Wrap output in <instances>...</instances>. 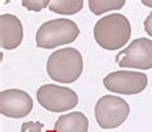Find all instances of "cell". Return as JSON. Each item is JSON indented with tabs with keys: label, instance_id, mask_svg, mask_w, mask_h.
Returning <instances> with one entry per match:
<instances>
[{
	"label": "cell",
	"instance_id": "1",
	"mask_svg": "<svg viewBox=\"0 0 152 132\" xmlns=\"http://www.w3.org/2000/svg\"><path fill=\"white\" fill-rule=\"evenodd\" d=\"M132 26L124 14H108L94 26V39L97 44L107 51H116L126 46L130 40Z\"/></svg>",
	"mask_w": 152,
	"mask_h": 132
},
{
	"label": "cell",
	"instance_id": "2",
	"mask_svg": "<svg viewBox=\"0 0 152 132\" xmlns=\"http://www.w3.org/2000/svg\"><path fill=\"white\" fill-rule=\"evenodd\" d=\"M84 69L83 56L75 48H62L49 56L47 61V71L53 80L68 84L80 78Z\"/></svg>",
	"mask_w": 152,
	"mask_h": 132
},
{
	"label": "cell",
	"instance_id": "3",
	"mask_svg": "<svg viewBox=\"0 0 152 132\" xmlns=\"http://www.w3.org/2000/svg\"><path fill=\"white\" fill-rule=\"evenodd\" d=\"M80 34L79 26L67 18H58L44 22L36 32V46L52 49L58 46L72 43Z\"/></svg>",
	"mask_w": 152,
	"mask_h": 132
},
{
	"label": "cell",
	"instance_id": "4",
	"mask_svg": "<svg viewBox=\"0 0 152 132\" xmlns=\"http://www.w3.org/2000/svg\"><path fill=\"white\" fill-rule=\"evenodd\" d=\"M130 114V106L121 97L107 95L101 97L94 108L96 120L103 130H112L121 126Z\"/></svg>",
	"mask_w": 152,
	"mask_h": 132
},
{
	"label": "cell",
	"instance_id": "5",
	"mask_svg": "<svg viewBox=\"0 0 152 132\" xmlns=\"http://www.w3.org/2000/svg\"><path fill=\"white\" fill-rule=\"evenodd\" d=\"M39 104L45 110L62 113L74 109L79 104V96L71 88L57 84H44L36 92Z\"/></svg>",
	"mask_w": 152,
	"mask_h": 132
},
{
	"label": "cell",
	"instance_id": "6",
	"mask_svg": "<svg viewBox=\"0 0 152 132\" xmlns=\"http://www.w3.org/2000/svg\"><path fill=\"white\" fill-rule=\"evenodd\" d=\"M121 67L148 70L152 67V40L148 38H139L133 40L125 49L120 51L115 58Z\"/></svg>",
	"mask_w": 152,
	"mask_h": 132
},
{
	"label": "cell",
	"instance_id": "7",
	"mask_svg": "<svg viewBox=\"0 0 152 132\" xmlns=\"http://www.w3.org/2000/svg\"><path fill=\"white\" fill-rule=\"evenodd\" d=\"M147 75L139 71H113L103 78L106 89L120 95H137L147 87Z\"/></svg>",
	"mask_w": 152,
	"mask_h": 132
},
{
	"label": "cell",
	"instance_id": "8",
	"mask_svg": "<svg viewBox=\"0 0 152 132\" xmlns=\"http://www.w3.org/2000/svg\"><path fill=\"white\" fill-rule=\"evenodd\" d=\"M32 110V99L22 89H4L0 93V113L8 118H23Z\"/></svg>",
	"mask_w": 152,
	"mask_h": 132
},
{
	"label": "cell",
	"instance_id": "9",
	"mask_svg": "<svg viewBox=\"0 0 152 132\" xmlns=\"http://www.w3.org/2000/svg\"><path fill=\"white\" fill-rule=\"evenodd\" d=\"M23 27L20 18L14 14L0 16V44L4 49H14L22 43Z\"/></svg>",
	"mask_w": 152,
	"mask_h": 132
},
{
	"label": "cell",
	"instance_id": "10",
	"mask_svg": "<svg viewBox=\"0 0 152 132\" xmlns=\"http://www.w3.org/2000/svg\"><path fill=\"white\" fill-rule=\"evenodd\" d=\"M89 120L81 111L61 115L54 123L53 132H88Z\"/></svg>",
	"mask_w": 152,
	"mask_h": 132
},
{
	"label": "cell",
	"instance_id": "11",
	"mask_svg": "<svg viewBox=\"0 0 152 132\" xmlns=\"http://www.w3.org/2000/svg\"><path fill=\"white\" fill-rule=\"evenodd\" d=\"M83 0H54L50 1L49 9L57 14H76L83 9Z\"/></svg>",
	"mask_w": 152,
	"mask_h": 132
},
{
	"label": "cell",
	"instance_id": "12",
	"mask_svg": "<svg viewBox=\"0 0 152 132\" xmlns=\"http://www.w3.org/2000/svg\"><path fill=\"white\" fill-rule=\"evenodd\" d=\"M88 4L90 12L96 16H99L110 10L121 9L125 5V1L124 0H89Z\"/></svg>",
	"mask_w": 152,
	"mask_h": 132
},
{
	"label": "cell",
	"instance_id": "13",
	"mask_svg": "<svg viewBox=\"0 0 152 132\" xmlns=\"http://www.w3.org/2000/svg\"><path fill=\"white\" fill-rule=\"evenodd\" d=\"M22 5L32 12H40L45 7H49V0H22Z\"/></svg>",
	"mask_w": 152,
	"mask_h": 132
},
{
	"label": "cell",
	"instance_id": "14",
	"mask_svg": "<svg viewBox=\"0 0 152 132\" xmlns=\"http://www.w3.org/2000/svg\"><path fill=\"white\" fill-rule=\"evenodd\" d=\"M43 130V123L40 122H26L22 124V132H41Z\"/></svg>",
	"mask_w": 152,
	"mask_h": 132
},
{
	"label": "cell",
	"instance_id": "15",
	"mask_svg": "<svg viewBox=\"0 0 152 132\" xmlns=\"http://www.w3.org/2000/svg\"><path fill=\"white\" fill-rule=\"evenodd\" d=\"M144 31L152 38V13H150L147 16V18L144 20Z\"/></svg>",
	"mask_w": 152,
	"mask_h": 132
},
{
	"label": "cell",
	"instance_id": "16",
	"mask_svg": "<svg viewBox=\"0 0 152 132\" xmlns=\"http://www.w3.org/2000/svg\"><path fill=\"white\" fill-rule=\"evenodd\" d=\"M142 4L146 5V7H150V8H152V0H142Z\"/></svg>",
	"mask_w": 152,
	"mask_h": 132
}]
</instances>
